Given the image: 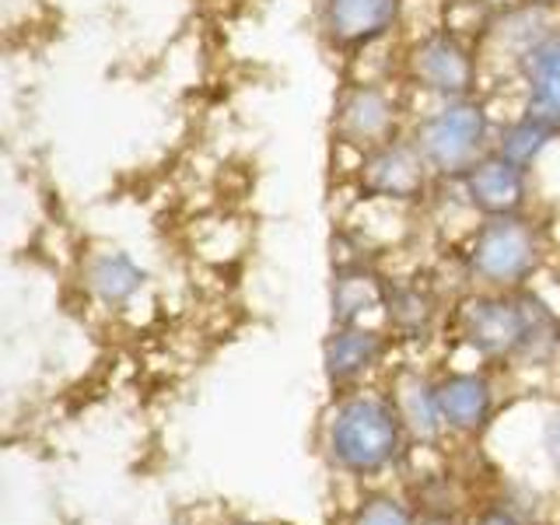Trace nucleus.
<instances>
[{"label": "nucleus", "mask_w": 560, "mask_h": 525, "mask_svg": "<svg viewBox=\"0 0 560 525\" xmlns=\"http://www.w3.org/2000/svg\"><path fill=\"white\" fill-rule=\"evenodd\" d=\"M494 116L480 98L438 102V109L424 113L410 127V140L424 154L438 183H459L480 158L494 151Z\"/></svg>", "instance_id": "obj_1"}, {"label": "nucleus", "mask_w": 560, "mask_h": 525, "mask_svg": "<svg viewBox=\"0 0 560 525\" xmlns=\"http://www.w3.org/2000/svg\"><path fill=\"white\" fill-rule=\"evenodd\" d=\"M542 253H547V242H542V228L536 218H480L466 245V267L487 288L522 291L525 280L539 270Z\"/></svg>", "instance_id": "obj_2"}, {"label": "nucleus", "mask_w": 560, "mask_h": 525, "mask_svg": "<svg viewBox=\"0 0 560 525\" xmlns=\"http://www.w3.org/2000/svg\"><path fill=\"white\" fill-rule=\"evenodd\" d=\"M402 78L417 92H424L438 102L477 98L480 92V46L469 35L448 25L424 32L410 43L402 57Z\"/></svg>", "instance_id": "obj_3"}, {"label": "nucleus", "mask_w": 560, "mask_h": 525, "mask_svg": "<svg viewBox=\"0 0 560 525\" xmlns=\"http://www.w3.org/2000/svg\"><path fill=\"white\" fill-rule=\"evenodd\" d=\"M402 417L393 399L382 396H350L343 399L329 424V448L337 463L354 472H372L393 463L399 452Z\"/></svg>", "instance_id": "obj_4"}, {"label": "nucleus", "mask_w": 560, "mask_h": 525, "mask_svg": "<svg viewBox=\"0 0 560 525\" xmlns=\"http://www.w3.org/2000/svg\"><path fill=\"white\" fill-rule=\"evenodd\" d=\"M329 137L350 151H372L402 137V105L378 81H347L329 113Z\"/></svg>", "instance_id": "obj_5"}, {"label": "nucleus", "mask_w": 560, "mask_h": 525, "mask_svg": "<svg viewBox=\"0 0 560 525\" xmlns=\"http://www.w3.org/2000/svg\"><path fill=\"white\" fill-rule=\"evenodd\" d=\"M463 340L490 361H522L529 340V294L494 291L477 294L459 308Z\"/></svg>", "instance_id": "obj_6"}, {"label": "nucleus", "mask_w": 560, "mask_h": 525, "mask_svg": "<svg viewBox=\"0 0 560 525\" xmlns=\"http://www.w3.org/2000/svg\"><path fill=\"white\" fill-rule=\"evenodd\" d=\"M354 179H358V192L364 200H385L396 207L424 203L431 192V183H438L434 172L424 162V154H420L417 144L410 140V133L364 151Z\"/></svg>", "instance_id": "obj_7"}, {"label": "nucleus", "mask_w": 560, "mask_h": 525, "mask_svg": "<svg viewBox=\"0 0 560 525\" xmlns=\"http://www.w3.org/2000/svg\"><path fill=\"white\" fill-rule=\"evenodd\" d=\"M407 0H323L319 28L329 49L364 52L399 28Z\"/></svg>", "instance_id": "obj_8"}, {"label": "nucleus", "mask_w": 560, "mask_h": 525, "mask_svg": "<svg viewBox=\"0 0 560 525\" xmlns=\"http://www.w3.org/2000/svg\"><path fill=\"white\" fill-rule=\"evenodd\" d=\"M533 172L512 165L498 151L480 158L459 183V197L477 218H508V214H525L533 200Z\"/></svg>", "instance_id": "obj_9"}, {"label": "nucleus", "mask_w": 560, "mask_h": 525, "mask_svg": "<svg viewBox=\"0 0 560 525\" xmlns=\"http://www.w3.org/2000/svg\"><path fill=\"white\" fill-rule=\"evenodd\" d=\"M557 28H560V11L525 4V0H512L508 8H498L490 14L480 39H483L487 52H498V57L508 60V67L515 70L525 52L539 46Z\"/></svg>", "instance_id": "obj_10"}, {"label": "nucleus", "mask_w": 560, "mask_h": 525, "mask_svg": "<svg viewBox=\"0 0 560 525\" xmlns=\"http://www.w3.org/2000/svg\"><path fill=\"white\" fill-rule=\"evenodd\" d=\"M385 291L389 284L361 259L340 262L332 273L329 288V308H332V326H358L361 315L375 312L385 305Z\"/></svg>", "instance_id": "obj_11"}, {"label": "nucleus", "mask_w": 560, "mask_h": 525, "mask_svg": "<svg viewBox=\"0 0 560 525\" xmlns=\"http://www.w3.org/2000/svg\"><path fill=\"white\" fill-rule=\"evenodd\" d=\"M385 354V337L375 329L358 326H337L329 332V340L323 347V364L329 382H354L361 378L368 368H375Z\"/></svg>", "instance_id": "obj_12"}, {"label": "nucleus", "mask_w": 560, "mask_h": 525, "mask_svg": "<svg viewBox=\"0 0 560 525\" xmlns=\"http://www.w3.org/2000/svg\"><path fill=\"white\" fill-rule=\"evenodd\" d=\"M84 284L102 305L119 308L148 284V270L140 267L130 253L105 249V253H95L92 259L84 262Z\"/></svg>", "instance_id": "obj_13"}, {"label": "nucleus", "mask_w": 560, "mask_h": 525, "mask_svg": "<svg viewBox=\"0 0 560 525\" xmlns=\"http://www.w3.org/2000/svg\"><path fill=\"white\" fill-rule=\"evenodd\" d=\"M434 396L442 420L455 431H477L494 407V393L483 375H448L434 385Z\"/></svg>", "instance_id": "obj_14"}, {"label": "nucleus", "mask_w": 560, "mask_h": 525, "mask_svg": "<svg viewBox=\"0 0 560 525\" xmlns=\"http://www.w3.org/2000/svg\"><path fill=\"white\" fill-rule=\"evenodd\" d=\"M553 133L542 127V122L529 119V116H515V119H508L498 127V137H494V151L501 158H508L512 165L525 168V172H533L539 165V158L550 151L553 144Z\"/></svg>", "instance_id": "obj_15"}, {"label": "nucleus", "mask_w": 560, "mask_h": 525, "mask_svg": "<svg viewBox=\"0 0 560 525\" xmlns=\"http://www.w3.org/2000/svg\"><path fill=\"white\" fill-rule=\"evenodd\" d=\"M385 319L396 332L402 337H420V332H428L431 323H434V294L420 284H393L385 291Z\"/></svg>", "instance_id": "obj_16"}, {"label": "nucleus", "mask_w": 560, "mask_h": 525, "mask_svg": "<svg viewBox=\"0 0 560 525\" xmlns=\"http://www.w3.org/2000/svg\"><path fill=\"white\" fill-rule=\"evenodd\" d=\"M396 410L399 417L413 424L420 434H438V428L445 424L442 420V410H438V396H434V385L420 382L413 375H407L399 385H396Z\"/></svg>", "instance_id": "obj_17"}, {"label": "nucleus", "mask_w": 560, "mask_h": 525, "mask_svg": "<svg viewBox=\"0 0 560 525\" xmlns=\"http://www.w3.org/2000/svg\"><path fill=\"white\" fill-rule=\"evenodd\" d=\"M522 116L542 122L560 140V78L522 81Z\"/></svg>", "instance_id": "obj_18"}, {"label": "nucleus", "mask_w": 560, "mask_h": 525, "mask_svg": "<svg viewBox=\"0 0 560 525\" xmlns=\"http://www.w3.org/2000/svg\"><path fill=\"white\" fill-rule=\"evenodd\" d=\"M518 81H533V78H560V28L550 32L539 46H533L515 67Z\"/></svg>", "instance_id": "obj_19"}, {"label": "nucleus", "mask_w": 560, "mask_h": 525, "mask_svg": "<svg viewBox=\"0 0 560 525\" xmlns=\"http://www.w3.org/2000/svg\"><path fill=\"white\" fill-rule=\"evenodd\" d=\"M354 525H413V518H410V512L399 501H393V498H372L358 512Z\"/></svg>", "instance_id": "obj_20"}, {"label": "nucleus", "mask_w": 560, "mask_h": 525, "mask_svg": "<svg viewBox=\"0 0 560 525\" xmlns=\"http://www.w3.org/2000/svg\"><path fill=\"white\" fill-rule=\"evenodd\" d=\"M547 452H550V459L560 472V410L550 417V424H547Z\"/></svg>", "instance_id": "obj_21"}, {"label": "nucleus", "mask_w": 560, "mask_h": 525, "mask_svg": "<svg viewBox=\"0 0 560 525\" xmlns=\"http://www.w3.org/2000/svg\"><path fill=\"white\" fill-rule=\"evenodd\" d=\"M480 525H518V522L512 515H504V512H494V515H487Z\"/></svg>", "instance_id": "obj_22"}, {"label": "nucleus", "mask_w": 560, "mask_h": 525, "mask_svg": "<svg viewBox=\"0 0 560 525\" xmlns=\"http://www.w3.org/2000/svg\"><path fill=\"white\" fill-rule=\"evenodd\" d=\"M525 4H539V8H553V11H560V0H525Z\"/></svg>", "instance_id": "obj_23"}]
</instances>
